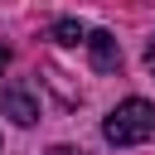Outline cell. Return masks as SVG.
Here are the masks:
<instances>
[{"instance_id": "5", "label": "cell", "mask_w": 155, "mask_h": 155, "mask_svg": "<svg viewBox=\"0 0 155 155\" xmlns=\"http://www.w3.org/2000/svg\"><path fill=\"white\" fill-rule=\"evenodd\" d=\"M145 68H150V73H155V39H150V44H145Z\"/></svg>"}, {"instance_id": "7", "label": "cell", "mask_w": 155, "mask_h": 155, "mask_svg": "<svg viewBox=\"0 0 155 155\" xmlns=\"http://www.w3.org/2000/svg\"><path fill=\"white\" fill-rule=\"evenodd\" d=\"M5 63H10V48H5V44H0V73H5Z\"/></svg>"}, {"instance_id": "2", "label": "cell", "mask_w": 155, "mask_h": 155, "mask_svg": "<svg viewBox=\"0 0 155 155\" xmlns=\"http://www.w3.org/2000/svg\"><path fill=\"white\" fill-rule=\"evenodd\" d=\"M0 111H5L15 126H34V121H39V97H34V87H24V82L0 87Z\"/></svg>"}, {"instance_id": "4", "label": "cell", "mask_w": 155, "mask_h": 155, "mask_svg": "<svg viewBox=\"0 0 155 155\" xmlns=\"http://www.w3.org/2000/svg\"><path fill=\"white\" fill-rule=\"evenodd\" d=\"M48 39L68 48V44H87V29H82V19H53L48 24Z\"/></svg>"}, {"instance_id": "6", "label": "cell", "mask_w": 155, "mask_h": 155, "mask_svg": "<svg viewBox=\"0 0 155 155\" xmlns=\"http://www.w3.org/2000/svg\"><path fill=\"white\" fill-rule=\"evenodd\" d=\"M48 155H82V150H73V145H53Z\"/></svg>"}, {"instance_id": "3", "label": "cell", "mask_w": 155, "mask_h": 155, "mask_svg": "<svg viewBox=\"0 0 155 155\" xmlns=\"http://www.w3.org/2000/svg\"><path fill=\"white\" fill-rule=\"evenodd\" d=\"M87 53H92V68H97V73H116V68H121V44H116V34H107V29H92V34H87Z\"/></svg>"}, {"instance_id": "1", "label": "cell", "mask_w": 155, "mask_h": 155, "mask_svg": "<svg viewBox=\"0 0 155 155\" xmlns=\"http://www.w3.org/2000/svg\"><path fill=\"white\" fill-rule=\"evenodd\" d=\"M102 136L111 145H140L155 136V102L145 97H126L121 107H111V116L102 121Z\"/></svg>"}]
</instances>
